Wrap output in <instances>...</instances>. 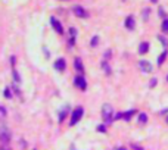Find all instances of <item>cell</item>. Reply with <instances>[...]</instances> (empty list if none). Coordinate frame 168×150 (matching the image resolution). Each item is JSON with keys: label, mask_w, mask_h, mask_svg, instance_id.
<instances>
[{"label": "cell", "mask_w": 168, "mask_h": 150, "mask_svg": "<svg viewBox=\"0 0 168 150\" xmlns=\"http://www.w3.org/2000/svg\"><path fill=\"white\" fill-rule=\"evenodd\" d=\"M102 118H103L105 124H111L115 119V112H114V107L111 104L106 103V104L102 106Z\"/></svg>", "instance_id": "6da1fadb"}, {"label": "cell", "mask_w": 168, "mask_h": 150, "mask_svg": "<svg viewBox=\"0 0 168 150\" xmlns=\"http://www.w3.org/2000/svg\"><path fill=\"white\" fill-rule=\"evenodd\" d=\"M84 115V109L81 107V106H78V107H75L74 109V112H72V115H71V121H69V125L71 127H74L81 118H83Z\"/></svg>", "instance_id": "7a4b0ae2"}, {"label": "cell", "mask_w": 168, "mask_h": 150, "mask_svg": "<svg viewBox=\"0 0 168 150\" xmlns=\"http://www.w3.org/2000/svg\"><path fill=\"white\" fill-rule=\"evenodd\" d=\"M0 141L3 146H6L9 141H10V131L6 128V127H2L0 128Z\"/></svg>", "instance_id": "3957f363"}, {"label": "cell", "mask_w": 168, "mask_h": 150, "mask_svg": "<svg viewBox=\"0 0 168 150\" xmlns=\"http://www.w3.org/2000/svg\"><path fill=\"white\" fill-rule=\"evenodd\" d=\"M74 84H75V87H78V88L83 90V91L87 88V83H86V78H84L83 75L75 77V78H74Z\"/></svg>", "instance_id": "277c9868"}, {"label": "cell", "mask_w": 168, "mask_h": 150, "mask_svg": "<svg viewBox=\"0 0 168 150\" xmlns=\"http://www.w3.org/2000/svg\"><path fill=\"white\" fill-rule=\"evenodd\" d=\"M72 12L78 18H88V13L86 12V9L83 6H72Z\"/></svg>", "instance_id": "5b68a950"}, {"label": "cell", "mask_w": 168, "mask_h": 150, "mask_svg": "<svg viewBox=\"0 0 168 150\" xmlns=\"http://www.w3.org/2000/svg\"><path fill=\"white\" fill-rule=\"evenodd\" d=\"M50 24H52V27H53V30H55L58 34H64V28H62L61 22H59V21H58L55 16L50 18Z\"/></svg>", "instance_id": "8992f818"}, {"label": "cell", "mask_w": 168, "mask_h": 150, "mask_svg": "<svg viewBox=\"0 0 168 150\" xmlns=\"http://www.w3.org/2000/svg\"><path fill=\"white\" fill-rule=\"evenodd\" d=\"M139 68H140L143 72H146V74L152 72V65H151V62H148V60H140V62H139Z\"/></svg>", "instance_id": "52a82bcc"}, {"label": "cell", "mask_w": 168, "mask_h": 150, "mask_svg": "<svg viewBox=\"0 0 168 150\" xmlns=\"http://www.w3.org/2000/svg\"><path fill=\"white\" fill-rule=\"evenodd\" d=\"M65 66H67V63H65V59H58L56 62H55V69L56 71H65Z\"/></svg>", "instance_id": "ba28073f"}, {"label": "cell", "mask_w": 168, "mask_h": 150, "mask_svg": "<svg viewBox=\"0 0 168 150\" xmlns=\"http://www.w3.org/2000/svg\"><path fill=\"white\" fill-rule=\"evenodd\" d=\"M134 25H136V21H134V16H127L125 19V27L128 28V30H134Z\"/></svg>", "instance_id": "9c48e42d"}, {"label": "cell", "mask_w": 168, "mask_h": 150, "mask_svg": "<svg viewBox=\"0 0 168 150\" xmlns=\"http://www.w3.org/2000/svg\"><path fill=\"white\" fill-rule=\"evenodd\" d=\"M74 68H75V71H80V72H83L84 71L83 62H81L80 57H75V59H74Z\"/></svg>", "instance_id": "30bf717a"}, {"label": "cell", "mask_w": 168, "mask_h": 150, "mask_svg": "<svg viewBox=\"0 0 168 150\" xmlns=\"http://www.w3.org/2000/svg\"><path fill=\"white\" fill-rule=\"evenodd\" d=\"M69 34H71V38H69V47H74V44H75L77 30H75V28H71V30H69Z\"/></svg>", "instance_id": "8fae6325"}, {"label": "cell", "mask_w": 168, "mask_h": 150, "mask_svg": "<svg viewBox=\"0 0 168 150\" xmlns=\"http://www.w3.org/2000/svg\"><path fill=\"white\" fill-rule=\"evenodd\" d=\"M148 50H149V43H148V41H143V43H140V47H139V53H140V54H145V53H148Z\"/></svg>", "instance_id": "7c38bea8"}, {"label": "cell", "mask_w": 168, "mask_h": 150, "mask_svg": "<svg viewBox=\"0 0 168 150\" xmlns=\"http://www.w3.org/2000/svg\"><path fill=\"white\" fill-rule=\"evenodd\" d=\"M69 112V106H65L62 110H61V115H59V122H64V119L67 116V113Z\"/></svg>", "instance_id": "4fadbf2b"}, {"label": "cell", "mask_w": 168, "mask_h": 150, "mask_svg": "<svg viewBox=\"0 0 168 150\" xmlns=\"http://www.w3.org/2000/svg\"><path fill=\"white\" fill-rule=\"evenodd\" d=\"M136 113V110H128V112H124V115H122V118L125 119V121H130L131 119V116Z\"/></svg>", "instance_id": "5bb4252c"}, {"label": "cell", "mask_w": 168, "mask_h": 150, "mask_svg": "<svg viewBox=\"0 0 168 150\" xmlns=\"http://www.w3.org/2000/svg\"><path fill=\"white\" fill-rule=\"evenodd\" d=\"M165 57H167V50H164V51L161 53V56L158 57V65H162L164 60H165Z\"/></svg>", "instance_id": "9a60e30c"}, {"label": "cell", "mask_w": 168, "mask_h": 150, "mask_svg": "<svg viewBox=\"0 0 168 150\" xmlns=\"http://www.w3.org/2000/svg\"><path fill=\"white\" fill-rule=\"evenodd\" d=\"M146 121H148V115L146 113H140L139 115V124H146Z\"/></svg>", "instance_id": "2e32d148"}, {"label": "cell", "mask_w": 168, "mask_h": 150, "mask_svg": "<svg viewBox=\"0 0 168 150\" xmlns=\"http://www.w3.org/2000/svg\"><path fill=\"white\" fill-rule=\"evenodd\" d=\"M162 33L168 34V18H165L164 22H162Z\"/></svg>", "instance_id": "e0dca14e"}, {"label": "cell", "mask_w": 168, "mask_h": 150, "mask_svg": "<svg viewBox=\"0 0 168 150\" xmlns=\"http://www.w3.org/2000/svg\"><path fill=\"white\" fill-rule=\"evenodd\" d=\"M98 43H99V37H98V35H94V37L92 38V41H90V46H92V47H96V46H98Z\"/></svg>", "instance_id": "ac0fdd59"}, {"label": "cell", "mask_w": 168, "mask_h": 150, "mask_svg": "<svg viewBox=\"0 0 168 150\" xmlns=\"http://www.w3.org/2000/svg\"><path fill=\"white\" fill-rule=\"evenodd\" d=\"M102 69H105V71H106V74H111V69H109V65H108V62H106V60H103V62H102Z\"/></svg>", "instance_id": "d6986e66"}, {"label": "cell", "mask_w": 168, "mask_h": 150, "mask_svg": "<svg viewBox=\"0 0 168 150\" xmlns=\"http://www.w3.org/2000/svg\"><path fill=\"white\" fill-rule=\"evenodd\" d=\"M4 97H6V99H10V97H12L10 88H4Z\"/></svg>", "instance_id": "ffe728a7"}, {"label": "cell", "mask_w": 168, "mask_h": 150, "mask_svg": "<svg viewBox=\"0 0 168 150\" xmlns=\"http://www.w3.org/2000/svg\"><path fill=\"white\" fill-rule=\"evenodd\" d=\"M12 74H14V78H15V81H16V83H19V81H21V78H19V75H18V72H16V69H15V68H14Z\"/></svg>", "instance_id": "44dd1931"}, {"label": "cell", "mask_w": 168, "mask_h": 150, "mask_svg": "<svg viewBox=\"0 0 168 150\" xmlns=\"http://www.w3.org/2000/svg\"><path fill=\"white\" fill-rule=\"evenodd\" d=\"M98 131H99V133H105V131H106V127H105V125H99V127H98Z\"/></svg>", "instance_id": "7402d4cb"}, {"label": "cell", "mask_w": 168, "mask_h": 150, "mask_svg": "<svg viewBox=\"0 0 168 150\" xmlns=\"http://www.w3.org/2000/svg\"><path fill=\"white\" fill-rule=\"evenodd\" d=\"M159 40H161V41H162V44H164V46L167 47V46H168V43H167V40H165V38H164L162 35H159Z\"/></svg>", "instance_id": "603a6c76"}, {"label": "cell", "mask_w": 168, "mask_h": 150, "mask_svg": "<svg viewBox=\"0 0 168 150\" xmlns=\"http://www.w3.org/2000/svg\"><path fill=\"white\" fill-rule=\"evenodd\" d=\"M111 57V50H106V53H105V60H108Z\"/></svg>", "instance_id": "cb8c5ba5"}, {"label": "cell", "mask_w": 168, "mask_h": 150, "mask_svg": "<svg viewBox=\"0 0 168 150\" xmlns=\"http://www.w3.org/2000/svg\"><path fill=\"white\" fill-rule=\"evenodd\" d=\"M148 13H149V9H146V10L143 12V18H145V21L148 19Z\"/></svg>", "instance_id": "d4e9b609"}, {"label": "cell", "mask_w": 168, "mask_h": 150, "mask_svg": "<svg viewBox=\"0 0 168 150\" xmlns=\"http://www.w3.org/2000/svg\"><path fill=\"white\" fill-rule=\"evenodd\" d=\"M155 84H156V80H152V83H151V87H153V85H155Z\"/></svg>", "instance_id": "484cf974"}, {"label": "cell", "mask_w": 168, "mask_h": 150, "mask_svg": "<svg viewBox=\"0 0 168 150\" xmlns=\"http://www.w3.org/2000/svg\"><path fill=\"white\" fill-rule=\"evenodd\" d=\"M152 3H156V1H158V0H151Z\"/></svg>", "instance_id": "4316f807"}, {"label": "cell", "mask_w": 168, "mask_h": 150, "mask_svg": "<svg viewBox=\"0 0 168 150\" xmlns=\"http://www.w3.org/2000/svg\"><path fill=\"white\" fill-rule=\"evenodd\" d=\"M167 81H168V77H167Z\"/></svg>", "instance_id": "83f0119b"}, {"label": "cell", "mask_w": 168, "mask_h": 150, "mask_svg": "<svg viewBox=\"0 0 168 150\" xmlns=\"http://www.w3.org/2000/svg\"><path fill=\"white\" fill-rule=\"evenodd\" d=\"M167 121H168V119H167Z\"/></svg>", "instance_id": "f1b7e54d"}]
</instances>
